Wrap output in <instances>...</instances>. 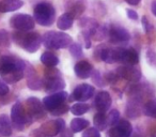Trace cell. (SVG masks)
I'll return each instance as SVG.
<instances>
[{
    "label": "cell",
    "instance_id": "cell-25",
    "mask_svg": "<svg viewBox=\"0 0 156 137\" xmlns=\"http://www.w3.org/2000/svg\"><path fill=\"white\" fill-rule=\"evenodd\" d=\"M90 122L83 118H75L71 121V128L74 133H79L89 126Z\"/></svg>",
    "mask_w": 156,
    "mask_h": 137
},
{
    "label": "cell",
    "instance_id": "cell-33",
    "mask_svg": "<svg viewBox=\"0 0 156 137\" xmlns=\"http://www.w3.org/2000/svg\"><path fill=\"white\" fill-rule=\"evenodd\" d=\"M83 137H101V134H100V131L94 126V128H90L85 130Z\"/></svg>",
    "mask_w": 156,
    "mask_h": 137
},
{
    "label": "cell",
    "instance_id": "cell-10",
    "mask_svg": "<svg viewBox=\"0 0 156 137\" xmlns=\"http://www.w3.org/2000/svg\"><path fill=\"white\" fill-rule=\"evenodd\" d=\"M117 74L119 75V77H122V78L132 81V83H137L141 78V72L138 69H136L134 65L125 64L119 67L117 69Z\"/></svg>",
    "mask_w": 156,
    "mask_h": 137
},
{
    "label": "cell",
    "instance_id": "cell-13",
    "mask_svg": "<svg viewBox=\"0 0 156 137\" xmlns=\"http://www.w3.org/2000/svg\"><path fill=\"white\" fill-rule=\"evenodd\" d=\"M65 128V123L62 119H56L51 121H47L44 124H42L40 130L46 135L49 136H56L59 135Z\"/></svg>",
    "mask_w": 156,
    "mask_h": 137
},
{
    "label": "cell",
    "instance_id": "cell-2",
    "mask_svg": "<svg viewBox=\"0 0 156 137\" xmlns=\"http://www.w3.org/2000/svg\"><path fill=\"white\" fill-rule=\"evenodd\" d=\"M13 41L28 52H35L42 45L43 39L37 32L17 30L12 34Z\"/></svg>",
    "mask_w": 156,
    "mask_h": 137
},
{
    "label": "cell",
    "instance_id": "cell-31",
    "mask_svg": "<svg viewBox=\"0 0 156 137\" xmlns=\"http://www.w3.org/2000/svg\"><path fill=\"white\" fill-rule=\"evenodd\" d=\"M69 52L74 58H80L83 56V48L79 43H73L69 46Z\"/></svg>",
    "mask_w": 156,
    "mask_h": 137
},
{
    "label": "cell",
    "instance_id": "cell-42",
    "mask_svg": "<svg viewBox=\"0 0 156 137\" xmlns=\"http://www.w3.org/2000/svg\"><path fill=\"white\" fill-rule=\"evenodd\" d=\"M151 10H152V13L156 16V0H154L153 2H152V5H151Z\"/></svg>",
    "mask_w": 156,
    "mask_h": 137
},
{
    "label": "cell",
    "instance_id": "cell-34",
    "mask_svg": "<svg viewBox=\"0 0 156 137\" xmlns=\"http://www.w3.org/2000/svg\"><path fill=\"white\" fill-rule=\"evenodd\" d=\"M69 109V105H66L65 103H63L62 105H60L59 107H57L55 110L50 111V113H51L54 116H60V115H64V114L66 113Z\"/></svg>",
    "mask_w": 156,
    "mask_h": 137
},
{
    "label": "cell",
    "instance_id": "cell-20",
    "mask_svg": "<svg viewBox=\"0 0 156 137\" xmlns=\"http://www.w3.org/2000/svg\"><path fill=\"white\" fill-rule=\"evenodd\" d=\"M12 134L11 120L7 115H0V135L3 137H9Z\"/></svg>",
    "mask_w": 156,
    "mask_h": 137
},
{
    "label": "cell",
    "instance_id": "cell-38",
    "mask_svg": "<svg viewBox=\"0 0 156 137\" xmlns=\"http://www.w3.org/2000/svg\"><path fill=\"white\" fill-rule=\"evenodd\" d=\"M127 16L133 20H138V14L134 11V10H127Z\"/></svg>",
    "mask_w": 156,
    "mask_h": 137
},
{
    "label": "cell",
    "instance_id": "cell-29",
    "mask_svg": "<svg viewBox=\"0 0 156 137\" xmlns=\"http://www.w3.org/2000/svg\"><path fill=\"white\" fill-rule=\"evenodd\" d=\"M143 111H144V115H147V117L156 119V99L147 101L143 107Z\"/></svg>",
    "mask_w": 156,
    "mask_h": 137
},
{
    "label": "cell",
    "instance_id": "cell-30",
    "mask_svg": "<svg viewBox=\"0 0 156 137\" xmlns=\"http://www.w3.org/2000/svg\"><path fill=\"white\" fill-rule=\"evenodd\" d=\"M120 121V113L117 110V109H112L110 110V113L107 116V123H108V126H115L118 122Z\"/></svg>",
    "mask_w": 156,
    "mask_h": 137
},
{
    "label": "cell",
    "instance_id": "cell-26",
    "mask_svg": "<svg viewBox=\"0 0 156 137\" xmlns=\"http://www.w3.org/2000/svg\"><path fill=\"white\" fill-rule=\"evenodd\" d=\"M94 125L98 131H104L105 128L108 126L107 123V116L105 115V113H101L98 111L95 116H94Z\"/></svg>",
    "mask_w": 156,
    "mask_h": 137
},
{
    "label": "cell",
    "instance_id": "cell-11",
    "mask_svg": "<svg viewBox=\"0 0 156 137\" xmlns=\"http://www.w3.org/2000/svg\"><path fill=\"white\" fill-rule=\"evenodd\" d=\"M133 126L127 120H120L115 126L110 128L108 133L109 137H130Z\"/></svg>",
    "mask_w": 156,
    "mask_h": 137
},
{
    "label": "cell",
    "instance_id": "cell-32",
    "mask_svg": "<svg viewBox=\"0 0 156 137\" xmlns=\"http://www.w3.org/2000/svg\"><path fill=\"white\" fill-rule=\"evenodd\" d=\"M10 45L9 42V35H8V32L3 29L0 30V46L2 47H8Z\"/></svg>",
    "mask_w": 156,
    "mask_h": 137
},
{
    "label": "cell",
    "instance_id": "cell-28",
    "mask_svg": "<svg viewBox=\"0 0 156 137\" xmlns=\"http://www.w3.org/2000/svg\"><path fill=\"white\" fill-rule=\"evenodd\" d=\"M90 109V106L88 104H86L85 102L76 103L71 107V113L75 116H81L83 114L88 113Z\"/></svg>",
    "mask_w": 156,
    "mask_h": 137
},
{
    "label": "cell",
    "instance_id": "cell-39",
    "mask_svg": "<svg viewBox=\"0 0 156 137\" xmlns=\"http://www.w3.org/2000/svg\"><path fill=\"white\" fill-rule=\"evenodd\" d=\"M32 135H33V137H52V136H49V135L44 134V133L42 132L41 130L35 131V132H33V133H32Z\"/></svg>",
    "mask_w": 156,
    "mask_h": 137
},
{
    "label": "cell",
    "instance_id": "cell-21",
    "mask_svg": "<svg viewBox=\"0 0 156 137\" xmlns=\"http://www.w3.org/2000/svg\"><path fill=\"white\" fill-rule=\"evenodd\" d=\"M33 73H34V70H33V67H31V71L28 72V87L32 90H39L42 88V86L44 85V81H42L39 76L37 75V73L34 74L33 76Z\"/></svg>",
    "mask_w": 156,
    "mask_h": 137
},
{
    "label": "cell",
    "instance_id": "cell-19",
    "mask_svg": "<svg viewBox=\"0 0 156 137\" xmlns=\"http://www.w3.org/2000/svg\"><path fill=\"white\" fill-rule=\"evenodd\" d=\"M23 5H24L23 0H2L0 1V12L1 13L14 12L20 9Z\"/></svg>",
    "mask_w": 156,
    "mask_h": 137
},
{
    "label": "cell",
    "instance_id": "cell-17",
    "mask_svg": "<svg viewBox=\"0 0 156 137\" xmlns=\"http://www.w3.org/2000/svg\"><path fill=\"white\" fill-rule=\"evenodd\" d=\"M98 59L111 64L120 60V48H103L98 52Z\"/></svg>",
    "mask_w": 156,
    "mask_h": 137
},
{
    "label": "cell",
    "instance_id": "cell-5",
    "mask_svg": "<svg viewBox=\"0 0 156 137\" xmlns=\"http://www.w3.org/2000/svg\"><path fill=\"white\" fill-rule=\"evenodd\" d=\"M32 118L28 114V111L24 108L22 103L17 102L12 106L11 109V121L13 125L18 131H23L25 126L29 125L32 121Z\"/></svg>",
    "mask_w": 156,
    "mask_h": 137
},
{
    "label": "cell",
    "instance_id": "cell-41",
    "mask_svg": "<svg viewBox=\"0 0 156 137\" xmlns=\"http://www.w3.org/2000/svg\"><path fill=\"white\" fill-rule=\"evenodd\" d=\"M125 1L130 5H139V2H140L141 0H125Z\"/></svg>",
    "mask_w": 156,
    "mask_h": 137
},
{
    "label": "cell",
    "instance_id": "cell-12",
    "mask_svg": "<svg viewBox=\"0 0 156 137\" xmlns=\"http://www.w3.org/2000/svg\"><path fill=\"white\" fill-rule=\"evenodd\" d=\"M94 88L89 84H81L74 89L72 93V99L78 102H86L93 96Z\"/></svg>",
    "mask_w": 156,
    "mask_h": 137
},
{
    "label": "cell",
    "instance_id": "cell-24",
    "mask_svg": "<svg viewBox=\"0 0 156 137\" xmlns=\"http://www.w3.org/2000/svg\"><path fill=\"white\" fill-rule=\"evenodd\" d=\"M41 62L43 64H45L47 67H56L59 63V58L55 54L50 52H45L44 54H42L41 56Z\"/></svg>",
    "mask_w": 156,
    "mask_h": 137
},
{
    "label": "cell",
    "instance_id": "cell-6",
    "mask_svg": "<svg viewBox=\"0 0 156 137\" xmlns=\"http://www.w3.org/2000/svg\"><path fill=\"white\" fill-rule=\"evenodd\" d=\"M10 25L16 30L29 31L34 28V20L28 14H16L11 18Z\"/></svg>",
    "mask_w": 156,
    "mask_h": 137
},
{
    "label": "cell",
    "instance_id": "cell-27",
    "mask_svg": "<svg viewBox=\"0 0 156 137\" xmlns=\"http://www.w3.org/2000/svg\"><path fill=\"white\" fill-rule=\"evenodd\" d=\"M126 115L130 118L138 117L140 115V107H139L138 100H134L128 103V105L126 106Z\"/></svg>",
    "mask_w": 156,
    "mask_h": 137
},
{
    "label": "cell",
    "instance_id": "cell-14",
    "mask_svg": "<svg viewBox=\"0 0 156 137\" xmlns=\"http://www.w3.org/2000/svg\"><path fill=\"white\" fill-rule=\"evenodd\" d=\"M44 87L48 93H56L65 87V81L60 77V75H56L52 77L44 78Z\"/></svg>",
    "mask_w": 156,
    "mask_h": 137
},
{
    "label": "cell",
    "instance_id": "cell-3",
    "mask_svg": "<svg viewBox=\"0 0 156 137\" xmlns=\"http://www.w3.org/2000/svg\"><path fill=\"white\" fill-rule=\"evenodd\" d=\"M44 46L48 49H61L72 45L73 39L65 32L48 31L43 37Z\"/></svg>",
    "mask_w": 156,
    "mask_h": 137
},
{
    "label": "cell",
    "instance_id": "cell-40",
    "mask_svg": "<svg viewBox=\"0 0 156 137\" xmlns=\"http://www.w3.org/2000/svg\"><path fill=\"white\" fill-rule=\"evenodd\" d=\"M142 25H143V28H144V31L147 33L150 30V27H149V22H147V20L145 16H143L142 17Z\"/></svg>",
    "mask_w": 156,
    "mask_h": 137
},
{
    "label": "cell",
    "instance_id": "cell-18",
    "mask_svg": "<svg viewBox=\"0 0 156 137\" xmlns=\"http://www.w3.org/2000/svg\"><path fill=\"white\" fill-rule=\"evenodd\" d=\"M94 104L98 111L101 113H106L111 106V98L110 94L107 91H102L98 94H96Z\"/></svg>",
    "mask_w": 156,
    "mask_h": 137
},
{
    "label": "cell",
    "instance_id": "cell-36",
    "mask_svg": "<svg viewBox=\"0 0 156 137\" xmlns=\"http://www.w3.org/2000/svg\"><path fill=\"white\" fill-rule=\"evenodd\" d=\"M9 91L10 89L8 84L2 79H0V96H5V94L9 93Z\"/></svg>",
    "mask_w": 156,
    "mask_h": 137
},
{
    "label": "cell",
    "instance_id": "cell-4",
    "mask_svg": "<svg viewBox=\"0 0 156 137\" xmlns=\"http://www.w3.org/2000/svg\"><path fill=\"white\" fill-rule=\"evenodd\" d=\"M56 17V11L50 3L41 2L34 8V20L39 25L48 27L54 24Z\"/></svg>",
    "mask_w": 156,
    "mask_h": 137
},
{
    "label": "cell",
    "instance_id": "cell-16",
    "mask_svg": "<svg viewBox=\"0 0 156 137\" xmlns=\"http://www.w3.org/2000/svg\"><path fill=\"white\" fill-rule=\"evenodd\" d=\"M120 62L128 65H135L139 62L138 52L134 48H120Z\"/></svg>",
    "mask_w": 156,
    "mask_h": 137
},
{
    "label": "cell",
    "instance_id": "cell-23",
    "mask_svg": "<svg viewBox=\"0 0 156 137\" xmlns=\"http://www.w3.org/2000/svg\"><path fill=\"white\" fill-rule=\"evenodd\" d=\"M86 10V5H83V2L81 1H77V2L73 3V5L69 7V10L67 13L72 16V17L75 20V18H79L83 14Z\"/></svg>",
    "mask_w": 156,
    "mask_h": 137
},
{
    "label": "cell",
    "instance_id": "cell-8",
    "mask_svg": "<svg viewBox=\"0 0 156 137\" xmlns=\"http://www.w3.org/2000/svg\"><path fill=\"white\" fill-rule=\"evenodd\" d=\"M69 98V93L65 91H59L56 93H52L51 96H45L43 99V104L45 106L46 110L52 111L59 107L60 105H62L63 103L66 101V99Z\"/></svg>",
    "mask_w": 156,
    "mask_h": 137
},
{
    "label": "cell",
    "instance_id": "cell-22",
    "mask_svg": "<svg viewBox=\"0 0 156 137\" xmlns=\"http://www.w3.org/2000/svg\"><path fill=\"white\" fill-rule=\"evenodd\" d=\"M73 23H74V18L66 12V13L62 14V15L59 17L58 22H57V26H58L59 29L65 31L73 26Z\"/></svg>",
    "mask_w": 156,
    "mask_h": 137
},
{
    "label": "cell",
    "instance_id": "cell-35",
    "mask_svg": "<svg viewBox=\"0 0 156 137\" xmlns=\"http://www.w3.org/2000/svg\"><path fill=\"white\" fill-rule=\"evenodd\" d=\"M118 77H119V75L117 74V72L115 73L108 72L106 75H105V79H106L107 83H109V84H115V81H118Z\"/></svg>",
    "mask_w": 156,
    "mask_h": 137
},
{
    "label": "cell",
    "instance_id": "cell-15",
    "mask_svg": "<svg viewBox=\"0 0 156 137\" xmlns=\"http://www.w3.org/2000/svg\"><path fill=\"white\" fill-rule=\"evenodd\" d=\"M74 72H75L76 76L80 79H87L93 73V67L91 65V63H89L88 61H79L75 64L74 67Z\"/></svg>",
    "mask_w": 156,
    "mask_h": 137
},
{
    "label": "cell",
    "instance_id": "cell-1",
    "mask_svg": "<svg viewBox=\"0 0 156 137\" xmlns=\"http://www.w3.org/2000/svg\"><path fill=\"white\" fill-rule=\"evenodd\" d=\"M26 63L14 56H2L0 58V76L8 84H15L23 79Z\"/></svg>",
    "mask_w": 156,
    "mask_h": 137
},
{
    "label": "cell",
    "instance_id": "cell-43",
    "mask_svg": "<svg viewBox=\"0 0 156 137\" xmlns=\"http://www.w3.org/2000/svg\"><path fill=\"white\" fill-rule=\"evenodd\" d=\"M153 137H156V135H155V136H153Z\"/></svg>",
    "mask_w": 156,
    "mask_h": 137
},
{
    "label": "cell",
    "instance_id": "cell-9",
    "mask_svg": "<svg viewBox=\"0 0 156 137\" xmlns=\"http://www.w3.org/2000/svg\"><path fill=\"white\" fill-rule=\"evenodd\" d=\"M108 37L109 41L113 44L126 43L130 39L129 32L125 28L120 26H111L108 29Z\"/></svg>",
    "mask_w": 156,
    "mask_h": 137
},
{
    "label": "cell",
    "instance_id": "cell-7",
    "mask_svg": "<svg viewBox=\"0 0 156 137\" xmlns=\"http://www.w3.org/2000/svg\"><path fill=\"white\" fill-rule=\"evenodd\" d=\"M27 111L30 115V117L34 120H39L44 118L46 115V108L44 104L37 98H29L27 100Z\"/></svg>",
    "mask_w": 156,
    "mask_h": 137
},
{
    "label": "cell",
    "instance_id": "cell-37",
    "mask_svg": "<svg viewBox=\"0 0 156 137\" xmlns=\"http://www.w3.org/2000/svg\"><path fill=\"white\" fill-rule=\"evenodd\" d=\"M73 133L74 132L72 131L71 128H64L62 132L59 134V137H73Z\"/></svg>",
    "mask_w": 156,
    "mask_h": 137
}]
</instances>
